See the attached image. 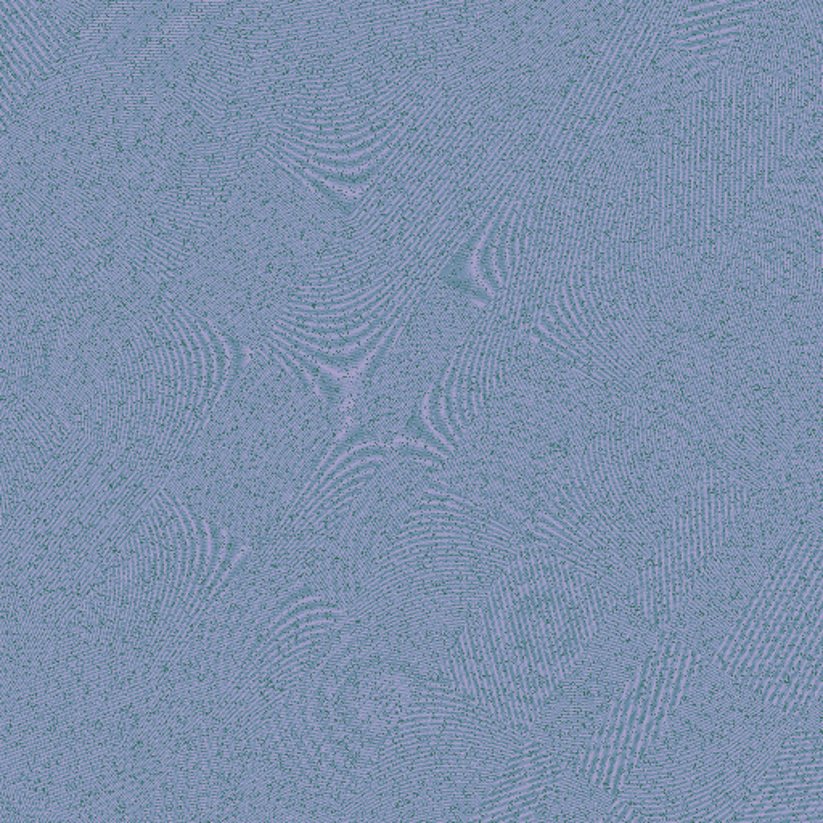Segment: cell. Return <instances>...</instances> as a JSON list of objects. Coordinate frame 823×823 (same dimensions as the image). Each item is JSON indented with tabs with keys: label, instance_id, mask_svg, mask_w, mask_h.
<instances>
[{
	"label": "cell",
	"instance_id": "3",
	"mask_svg": "<svg viewBox=\"0 0 823 823\" xmlns=\"http://www.w3.org/2000/svg\"><path fill=\"white\" fill-rule=\"evenodd\" d=\"M476 311L467 293L443 279L420 296L361 380L343 435L364 441L402 435L443 377Z\"/></svg>",
	"mask_w": 823,
	"mask_h": 823
},
{
	"label": "cell",
	"instance_id": "7",
	"mask_svg": "<svg viewBox=\"0 0 823 823\" xmlns=\"http://www.w3.org/2000/svg\"><path fill=\"white\" fill-rule=\"evenodd\" d=\"M615 2H616V0H615ZM618 2H619V0H618Z\"/></svg>",
	"mask_w": 823,
	"mask_h": 823
},
{
	"label": "cell",
	"instance_id": "4",
	"mask_svg": "<svg viewBox=\"0 0 823 823\" xmlns=\"http://www.w3.org/2000/svg\"><path fill=\"white\" fill-rule=\"evenodd\" d=\"M745 23L746 20H727L716 23V25L698 26V28L690 29L687 33L674 34L672 41L684 42L688 39H695V37L708 36V34L724 33V31H730V29L743 28L742 25H745Z\"/></svg>",
	"mask_w": 823,
	"mask_h": 823
},
{
	"label": "cell",
	"instance_id": "1",
	"mask_svg": "<svg viewBox=\"0 0 823 823\" xmlns=\"http://www.w3.org/2000/svg\"><path fill=\"white\" fill-rule=\"evenodd\" d=\"M251 351L169 481L248 545L279 525L344 430L320 369L271 344Z\"/></svg>",
	"mask_w": 823,
	"mask_h": 823
},
{
	"label": "cell",
	"instance_id": "5",
	"mask_svg": "<svg viewBox=\"0 0 823 823\" xmlns=\"http://www.w3.org/2000/svg\"><path fill=\"white\" fill-rule=\"evenodd\" d=\"M742 34L743 28L730 29V31H724V33H716L711 34V36L697 37V39H688V41L684 42H674V46L684 50L700 49V47L711 46V44H717V42H727L733 41V39H740V36H742Z\"/></svg>",
	"mask_w": 823,
	"mask_h": 823
},
{
	"label": "cell",
	"instance_id": "6",
	"mask_svg": "<svg viewBox=\"0 0 823 823\" xmlns=\"http://www.w3.org/2000/svg\"><path fill=\"white\" fill-rule=\"evenodd\" d=\"M719 2H724V0H703L700 5L719 4Z\"/></svg>",
	"mask_w": 823,
	"mask_h": 823
},
{
	"label": "cell",
	"instance_id": "2",
	"mask_svg": "<svg viewBox=\"0 0 823 823\" xmlns=\"http://www.w3.org/2000/svg\"><path fill=\"white\" fill-rule=\"evenodd\" d=\"M341 200L306 172L250 158L187 230L171 290L230 343L256 349L332 242Z\"/></svg>",
	"mask_w": 823,
	"mask_h": 823
}]
</instances>
